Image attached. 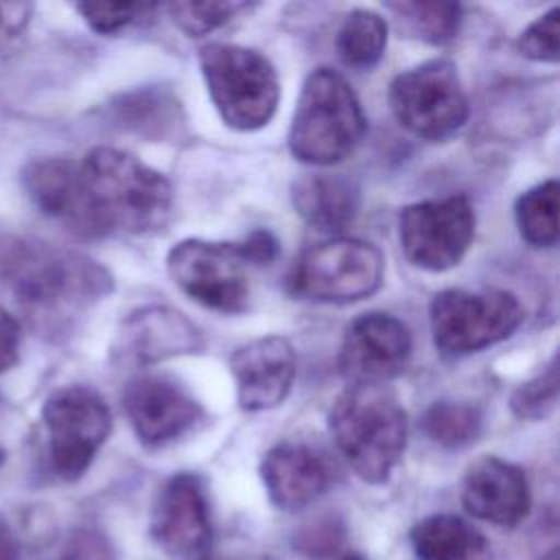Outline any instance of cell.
Listing matches in <instances>:
<instances>
[{
	"label": "cell",
	"instance_id": "obj_16",
	"mask_svg": "<svg viewBox=\"0 0 560 560\" xmlns=\"http://www.w3.org/2000/svg\"><path fill=\"white\" fill-rule=\"evenodd\" d=\"M238 405L262 411L280 405L295 378V350L289 339L267 335L236 348L230 357Z\"/></svg>",
	"mask_w": 560,
	"mask_h": 560
},
{
	"label": "cell",
	"instance_id": "obj_4",
	"mask_svg": "<svg viewBox=\"0 0 560 560\" xmlns=\"http://www.w3.org/2000/svg\"><path fill=\"white\" fill-rule=\"evenodd\" d=\"M365 133V116L350 83L330 68H315L304 85L289 129L295 160L330 166L348 158Z\"/></svg>",
	"mask_w": 560,
	"mask_h": 560
},
{
	"label": "cell",
	"instance_id": "obj_28",
	"mask_svg": "<svg viewBox=\"0 0 560 560\" xmlns=\"http://www.w3.org/2000/svg\"><path fill=\"white\" fill-rule=\"evenodd\" d=\"M558 400V368L556 357L549 361V365L514 389L510 407L518 418L525 420H540L545 418Z\"/></svg>",
	"mask_w": 560,
	"mask_h": 560
},
{
	"label": "cell",
	"instance_id": "obj_32",
	"mask_svg": "<svg viewBox=\"0 0 560 560\" xmlns=\"http://www.w3.org/2000/svg\"><path fill=\"white\" fill-rule=\"evenodd\" d=\"M20 337H22V326L18 317L4 306H0V374L7 372L18 361Z\"/></svg>",
	"mask_w": 560,
	"mask_h": 560
},
{
	"label": "cell",
	"instance_id": "obj_36",
	"mask_svg": "<svg viewBox=\"0 0 560 560\" xmlns=\"http://www.w3.org/2000/svg\"><path fill=\"white\" fill-rule=\"evenodd\" d=\"M341 560H370V558H365L363 553H357V551H352V553H348V556H343Z\"/></svg>",
	"mask_w": 560,
	"mask_h": 560
},
{
	"label": "cell",
	"instance_id": "obj_30",
	"mask_svg": "<svg viewBox=\"0 0 560 560\" xmlns=\"http://www.w3.org/2000/svg\"><path fill=\"white\" fill-rule=\"evenodd\" d=\"M153 9L155 4H138V2H79L77 4V11L83 15L90 28L101 35L118 33L125 26L149 15Z\"/></svg>",
	"mask_w": 560,
	"mask_h": 560
},
{
	"label": "cell",
	"instance_id": "obj_21",
	"mask_svg": "<svg viewBox=\"0 0 560 560\" xmlns=\"http://www.w3.org/2000/svg\"><path fill=\"white\" fill-rule=\"evenodd\" d=\"M416 560H492L490 540L455 514H431L409 534Z\"/></svg>",
	"mask_w": 560,
	"mask_h": 560
},
{
	"label": "cell",
	"instance_id": "obj_33",
	"mask_svg": "<svg viewBox=\"0 0 560 560\" xmlns=\"http://www.w3.org/2000/svg\"><path fill=\"white\" fill-rule=\"evenodd\" d=\"M339 538H341V534H337L332 523H319L313 529L302 532L300 547L306 553H330L337 547Z\"/></svg>",
	"mask_w": 560,
	"mask_h": 560
},
{
	"label": "cell",
	"instance_id": "obj_9",
	"mask_svg": "<svg viewBox=\"0 0 560 560\" xmlns=\"http://www.w3.org/2000/svg\"><path fill=\"white\" fill-rule=\"evenodd\" d=\"M389 105L418 138L444 140L468 118V98L457 68L446 59L424 61L392 81Z\"/></svg>",
	"mask_w": 560,
	"mask_h": 560
},
{
	"label": "cell",
	"instance_id": "obj_17",
	"mask_svg": "<svg viewBox=\"0 0 560 560\" xmlns=\"http://www.w3.org/2000/svg\"><path fill=\"white\" fill-rule=\"evenodd\" d=\"M464 510L499 527H516L529 512V486L525 472L499 457L477 459L462 483Z\"/></svg>",
	"mask_w": 560,
	"mask_h": 560
},
{
	"label": "cell",
	"instance_id": "obj_1",
	"mask_svg": "<svg viewBox=\"0 0 560 560\" xmlns=\"http://www.w3.org/2000/svg\"><path fill=\"white\" fill-rule=\"evenodd\" d=\"M0 282L20 313L44 330L66 326L112 291L98 262L39 241H22L4 254Z\"/></svg>",
	"mask_w": 560,
	"mask_h": 560
},
{
	"label": "cell",
	"instance_id": "obj_10",
	"mask_svg": "<svg viewBox=\"0 0 560 560\" xmlns=\"http://www.w3.org/2000/svg\"><path fill=\"white\" fill-rule=\"evenodd\" d=\"M166 267L173 282L195 302L221 313H241L247 308V265L236 243L179 241L168 252Z\"/></svg>",
	"mask_w": 560,
	"mask_h": 560
},
{
	"label": "cell",
	"instance_id": "obj_18",
	"mask_svg": "<svg viewBox=\"0 0 560 560\" xmlns=\"http://www.w3.org/2000/svg\"><path fill=\"white\" fill-rule=\"evenodd\" d=\"M203 339L195 324L168 306H147L127 317L118 332L116 354L125 363H155L168 357L197 352Z\"/></svg>",
	"mask_w": 560,
	"mask_h": 560
},
{
	"label": "cell",
	"instance_id": "obj_38",
	"mask_svg": "<svg viewBox=\"0 0 560 560\" xmlns=\"http://www.w3.org/2000/svg\"><path fill=\"white\" fill-rule=\"evenodd\" d=\"M2 462H4V451L0 448V466H2Z\"/></svg>",
	"mask_w": 560,
	"mask_h": 560
},
{
	"label": "cell",
	"instance_id": "obj_22",
	"mask_svg": "<svg viewBox=\"0 0 560 560\" xmlns=\"http://www.w3.org/2000/svg\"><path fill=\"white\" fill-rule=\"evenodd\" d=\"M387 44L385 20L368 9H354L346 15L337 33V52L346 66L372 68L381 61Z\"/></svg>",
	"mask_w": 560,
	"mask_h": 560
},
{
	"label": "cell",
	"instance_id": "obj_14",
	"mask_svg": "<svg viewBox=\"0 0 560 560\" xmlns=\"http://www.w3.org/2000/svg\"><path fill=\"white\" fill-rule=\"evenodd\" d=\"M122 407L138 440L147 446L177 440L201 418V405L179 383L158 374L131 378Z\"/></svg>",
	"mask_w": 560,
	"mask_h": 560
},
{
	"label": "cell",
	"instance_id": "obj_37",
	"mask_svg": "<svg viewBox=\"0 0 560 560\" xmlns=\"http://www.w3.org/2000/svg\"><path fill=\"white\" fill-rule=\"evenodd\" d=\"M197 560H234V558H223V556H210V553H206V556H201V558H197Z\"/></svg>",
	"mask_w": 560,
	"mask_h": 560
},
{
	"label": "cell",
	"instance_id": "obj_12",
	"mask_svg": "<svg viewBox=\"0 0 560 560\" xmlns=\"http://www.w3.org/2000/svg\"><path fill=\"white\" fill-rule=\"evenodd\" d=\"M151 538L171 558L197 560L208 553L210 505L197 475L179 472L162 483L151 508Z\"/></svg>",
	"mask_w": 560,
	"mask_h": 560
},
{
	"label": "cell",
	"instance_id": "obj_3",
	"mask_svg": "<svg viewBox=\"0 0 560 560\" xmlns=\"http://www.w3.org/2000/svg\"><path fill=\"white\" fill-rule=\"evenodd\" d=\"M330 435L365 483H385L407 444V413L387 385H348L328 413Z\"/></svg>",
	"mask_w": 560,
	"mask_h": 560
},
{
	"label": "cell",
	"instance_id": "obj_23",
	"mask_svg": "<svg viewBox=\"0 0 560 560\" xmlns=\"http://www.w3.org/2000/svg\"><path fill=\"white\" fill-rule=\"evenodd\" d=\"M514 217L521 236L534 247H551L558 241V182L547 179L516 199Z\"/></svg>",
	"mask_w": 560,
	"mask_h": 560
},
{
	"label": "cell",
	"instance_id": "obj_19",
	"mask_svg": "<svg viewBox=\"0 0 560 560\" xmlns=\"http://www.w3.org/2000/svg\"><path fill=\"white\" fill-rule=\"evenodd\" d=\"M260 479L276 508L295 512L328 490L330 468L315 448L300 442H280L262 457Z\"/></svg>",
	"mask_w": 560,
	"mask_h": 560
},
{
	"label": "cell",
	"instance_id": "obj_8",
	"mask_svg": "<svg viewBox=\"0 0 560 560\" xmlns=\"http://www.w3.org/2000/svg\"><path fill=\"white\" fill-rule=\"evenodd\" d=\"M42 420L50 468L63 481H77L90 468L112 431L109 407L85 385L55 389L42 407Z\"/></svg>",
	"mask_w": 560,
	"mask_h": 560
},
{
	"label": "cell",
	"instance_id": "obj_11",
	"mask_svg": "<svg viewBox=\"0 0 560 560\" xmlns=\"http://www.w3.org/2000/svg\"><path fill=\"white\" fill-rule=\"evenodd\" d=\"M475 234V210L462 195L418 201L400 210L398 238L407 260L427 271L455 267Z\"/></svg>",
	"mask_w": 560,
	"mask_h": 560
},
{
	"label": "cell",
	"instance_id": "obj_31",
	"mask_svg": "<svg viewBox=\"0 0 560 560\" xmlns=\"http://www.w3.org/2000/svg\"><path fill=\"white\" fill-rule=\"evenodd\" d=\"M245 265H269L278 256V238L269 230H256L236 243Z\"/></svg>",
	"mask_w": 560,
	"mask_h": 560
},
{
	"label": "cell",
	"instance_id": "obj_24",
	"mask_svg": "<svg viewBox=\"0 0 560 560\" xmlns=\"http://www.w3.org/2000/svg\"><path fill=\"white\" fill-rule=\"evenodd\" d=\"M387 9L405 31L431 44L451 42L462 22V7L455 2H389Z\"/></svg>",
	"mask_w": 560,
	"mask_h": 560
},
{
	"label": "cell",
	"instance_id": "obj_20",
	"mask_svg": "<svg viewBox=\"0 0 560 560\" xmlns=\"http://www.w3.org/2000/svg\"><path fill=\"white\" fill-rule=\"evenodd\" d=\"M295 212L322 232L348 228L359 212V190L343 175L306 173L291 186Z\"/></svg>",
	"mask_w": 560,
	"mask_h": 560
},
{
	"label": "cell",
	"instance_id": "obj_27",
	"mask_svg": "<svg viewBox=\"0 0 560 560\" xmlns=\"http://www.w3.org/2000/svg\"><path fill=\"white\" fill-rule=\"evenodd\" d=\"M247 9L249 4L243 2H175L168 7V13L184 33L201 37Z\"/></svg>",
	"mask_w": 560,
	"mask_h": 560
},
{
	"label": "cell",
	"instance_id": "obj_7",
	"mask_svg": "<svg viewBox=\"0 0 560 560\" xmlns=\"http://www.w3.org/2000/svg\"><path fill=\"white\" fill-rule=\"evenodd\" d=\"M383 254L359 238L317 243L295 260L289 289L313 302L346 304L372 295L383 282Z\"/></svg>",
	"mask_w": 560,
	"mask_h": 560
},
{
	"label": "cell",
	"instance_id": "obj_5",
	"mask_svg": "<svg viewBox=\"0 0 560 560\" xmlns=\"http://www.w3.org/2000/svg\"><path fill=\"white\" fill-rule=\"evenodd\" d=\"M199 66L225 125L254 131L271 120L280 83L267 57L236 44H208L199 50Z\"/></svg>",
	"mask_w": 560,
	"mask_h": 560
},
{
	"label": "cell",
	"instance_id": "obj_13",
	"mask_svg": "<svg viewBox=\"0 0 560 560\" xmlns=\"http://www.w3.org/2000/svg\"><path fill=\"white\" fill-rule=\"evenodd\" d=\"M409 357L407 326L387 313H365L346 328L337 365L350 385H385L405 370Z\"/></svg>",
	"mask_w": 560,
	"mask_h": 560
},
{
	"label": "cell",
	"instance_id": "obj_34",
	"mask_svg": "<svg viewBox=\"0 0 560 560\" xmlns=\"http://www.w3.org/2000/svg\"><path fill=\"white\" fill-rule=\"evenodd\" d=\"M28 13H31V4H0V26L7 33H18L24 28V24L28 22Z\"/></svg>",
	"mask_w": 560,
	"mask_h": 560
},
{
	"label": "cell",
	"instance_id": "obj_29",
	"mask_svg": "<svg viewBox=\"0 0 560 560\" xmlns=\"http://www.w3.org/2000/svg\"><path fill=\"white\" fill-rule=\"evenodd\" d=\"M560 9L551 7L536 18L516 39L521 55L534 61H558L560 57Z\"/></svg>",
	"mask_w": 560,
	"mask_h": 560
},
{
	"label": "cell",
	"instance_id": "obj_6",
	"mask_svg": "<svg viewBox=\"0 0 560 560\" xmlns=\"http://www.w3.org/2000/svg\"><path fill=\"white\" fill-rule=\"evenodd\" d=\"M525 311L508 291L470 293L446 289L433 295L429 322L435 348L446 357H462L508 339L523 322Z\"/></svg>",
	"mask_w": 560,
	"mask_h": 560
},
{
	"label": "cell",
	"instance_id": "obj_25",
	"mask_svg": "<svg viewBox=\"0 0 560 560\" xmlns=\"http://www.w3.org/2000/svg\"><path fill=\"white\" fill-rule=\"evenodd\" d=\"M424 433L444 448H464L481 433V413L466 402H433L422 418Z\"/></svg>",
	"mask_w": 560,
	"mask_h": 560
},
{
	"label": "cell",
	"instance_id": "obj_35",
	"mask_svg": "<svg viewBox=\"0 0 560 560\" xmlns=\"http://www.w3.org/2000/svg\"><path fill=\"white\" fill-rule=\"evenodd\" d=\"M0 560H20V542L11 525L0 516Z\"/></svg>",
	"mask_w": 560,
	"mask_h": 560
},
{
	"label": "cell",
	"instance_id": "obj_15",
	"mask_svg": "<svg viewBox=\"0 0 560 560\" xmlns=\"http://www.w3.org/2000/svg\"><path fill=\"white\" fill-rule=\"evenodd\" d=\"M22 184L31 201L68 232L96 238L105 236L88 199L81 164L68 158H39L24 166Z\"/></svg>",
	"mask_w": 560,
	"mask_h": 560
},
{
	"label": "cell",
	"instance_id": "obj_26",
	"mask_svg": "<svg viewBox=\"0 0 560 560\" xmlns=\"http://www.w3.org/2000/svg\"><path fill=\"white\" fill-rule=\"evenodd\" d=\"M122 122L138 133L162 136L173 122L177 103L160 92H136L120 105Z\"/></svg>",
	"mask_w": 560,
	"mask_h": 560
},
{
	"label": "cell",
	"instance_id": "obj_2",
	"mask_svg": "<svg viewBox=\"0 0 560 560\" xmlns=\"http://www.w3.org/2000/svg\"><path fill=\"white\" fill-rule=\"evenodd\" d=\"M79 164L103 234H153L168 223L173 188L162 173L136 155L114 147H96Z\"/></svg>",
	"mask_w": 560,
	"mask_h": 560
}]
</instances>
